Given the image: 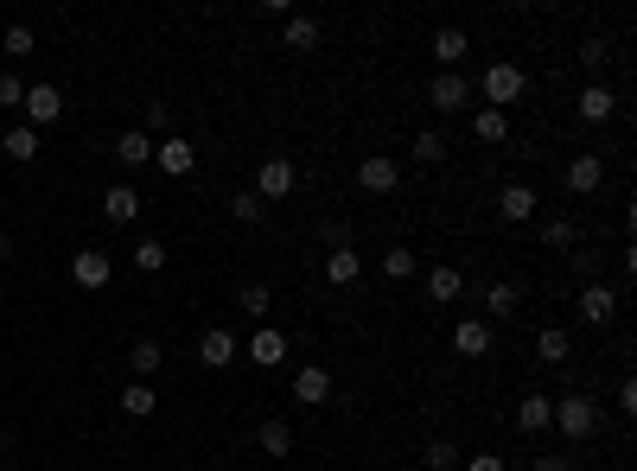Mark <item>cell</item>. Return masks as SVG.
Returning <instances> with one entry per match:
<instances>
[{
	"label": "cell",
	"instance_id": "cell-31",
	"mask_svg": "<svg viewBox=\"0 0 637 471\" xmlns=\"http://www.w3.org/2000/svg\"><path fill=\"white\" fill-rule=\"evenodd\" d=\"M376 268H383V274H389V281H415V274H421V261H415V255H408V249H389L383 261H376Z\"/></svg>",
	"mask_w": 637,
	"mask_h": 471
},
{
	"label": "cell",
	"instance_id": "cell-40",
	"mask_svg": "<svg viewBox=\"0 0 637 471\" xmlns=\"http://www.w3.org/2000/svg\"><path fill=\"white\" fill-rule=\"evenodd\" d=\"M26 102V83L20 77H0V109H20Z\"/></svg>",
	"mask_w": 637,
	"mask_h": 471
},
{
	"label": "cell",
	"instance_id": "cell-24",
	"mask_svg": "<svg viewBox=\"0 0 637 471\" xmlns=\"http://www.w3.org/2000/svg\"><path fill=\"white\" fill-rule=\"evenodd\" d=\"M536 357H542V363H567V357H574V338H567L561 325H542V338H536Z\"/></svg>",
	"mask_w": 637,
	"mask_h": 471
},
{
	"label": "cell",
	"instance_id": "cell-19",
	"mask_svg": "<svg viewBox=\"0 0 637 471\" xmlns=\"http://www.w3.org/2000/svg\"><path fill=\"white\" fill-rule=\"evenodd\" d=\"M255 446H262L268 459H294V427H287V421H262V427H255Z\"/></svg>",
	"mask_w": 637,
	"mask_h": 471
},
{
	"label": "cell",
	"instance_id": "cell-1",
	"mask_svg": "<svg viewBox=\"0 0 637 471\" xmlns=\"http://www.w3.org/2000/svg\"><path fill=\"white\" fill-rule=\"evenodd\" d=\"M548 427H561L567 440H593L599 401H587V395H561V401H555V421H548Z\"/></svg>",
	"mask_w": 637,
	"mask_h": 471
},
{
	"label": "cell",
	"instance_id": "cell-16",
	"mask_svg": "<svg viewBox=\"0 0 637 471\" xmlns=\"http://www.w3.org/2000/svg\"><path fill=\"white\" fill-rule=\"evenodd\" d=\"M357 274H364V255H357L351 242H338V249L325 255V281H332V287H351Z\"/></svg>",
	"mask_w": 637,
	"mask_h": 471
},
{
	"label": "cell",
	"instance_id": "cell-33",
	"mask_svg": "<svg viewBox=\"0 0 637 471\" xmlns=\"http://www.w3.org/2000/svg\"><path fill=\"white\" fill-rule=\"evenodd\" d=\"M236 306H243L249 319H262V312H268V287L262 281H243V287H236Z\"/></svg>",
	"mask_w": 637,
	"mask_h": 471
},
{
	"label": "cell",
	"instance_id": "cell-45",
	"mask_svg": "<svg viewBox=\"0 0 637 471\" xmlns=\"http://www.w3.org/2000/svg\"><path fill=\"white\" fill-rule=\"evenodd\" d=\"M7 255H13V242H7V236H0V261H7Z\"/></svg>",
	"mask_w": 637,
	"mask_h": 471
},
{
	"label": "cell",
	"instance_id": "cell-38",
	"mask_svg": "<svg viewBox=\"0 0 637 471\" xmlns=\"http://www.w3.org/2000/svg\"><path fill=\"white\" fill-rule=\"evenodd\" d=\"M542 242H548V249H567V242H574V223H567V217H548V223H542Z\"/></svg>",
	"mask_w": 637,
	"mask_h": 471
},
{
	"label": "cell",
	"instance_id": "cell-13",
	"mask_svg": "<svg viewBox=\"0 0 637 471\" xmlns=\"http://www.w3.org/2000/svg\"><path fill=\"white\" fill-rule=\"evenodd\" d=\"M249 363H255V370H281V363H287V338H281V331H255V338H249Z\"/></svg>",
	"mask_w": 637,
	"mask_h": 471
},
{
	"label": "cell",
	"instance_id": "cell-15",
	"mask_svg": "<svg viewBox=\"0 0 637 471\" xmlns=\"http://www.w3.org/2000/svg\"><path fill=\"white\" fill-rule=\"evenodd\" d=\"M459 293H466V274L453 268V261H440V268H427V300H440V306H453Z\"/></svg>",
	"mask_w": 637,
	"mask_h": 471
},
{
	"label": "cell",
	"instance_id": "cell-39",
	"mask_svg": "<svg viewBox=\"0 0 637 471\" xmlns=\"http://www.w3.org/2000/svg\"><path fill=\"white\" fill-rule=\"evenodd\" d=\"M580 64H587V71L599 77V71H606V64H612V51L599 45V39H587V45H580Z\"/></svg>",
	"mask_w": 637,
	"mask_h": 471
},
{
	"label": "cell",
	"instance_id": "cell-43",
	"mask_svg": "<svg viewBox=\"0 0 637 471\" xmlns=\"http://www.w3.org/2000/svg\"><path fill=\"white\" fill-rule=\"evenodd\" d=\"M618 414H637V382H631V376L618 382Z\"/></svg>",
	"mask_w": 637,
	"mask_h": 471
},
{
	"label": "cell",
	"instance_id": "cell-44",
	"mask_svg": "<svg viewBox=\"0 0 637 471\" xmlns=\"http://www.w3.org/2000/svg\"><path fill=\"white\" fill-rule=\"evenodd\" d=\"M466 471H504V459H497V452H472Z\"/></svg>",
	"mask_w": 637,
	"mask_h": 471
},
{
	"label": "cell",
	"instance_id": "cell-32",
	"mask_svg": "<svg viewBox=\"0 0 637 471\" xmlns=\"http://www.w3.org/2000/svg\"><path fill=\"white\" fill-rule=\"evenodd\" d=\"M230 217H236V223H262V217H268V204L255 198V191H236V198H230Z\"/></svg>",
	"mask_w": 637,
	"mask_h": 471
},
{
	"label": "cell",
	"instance_id": "cell-3",
	"mask_svg": "<svg viewBox=\"0 0 637 471\" xmlns=\"http://www.w3.org/2000/svg\"><path fill=\"white\" fill-rule=\"evenodd\" d=\"M427 102H434L440 115H459V109H466V102H472V83L459 77V71H440L434 83H427Z\"/></svg>",
	"mask_w": 637,
	"mask_h": 471
},
{
	"label": "cell",
	"instance_id": "cell-34",
	"mask_svg": "<svg viewBox=\"0 0 637 471\" xmlns=\"http://www.w3.org/2000/svg\"><path fill=\"white\" fill-rule=\"evenodd\" d=\"M134 268H141V274H160V268H166V242H153V236H147L141 249H134Z\"/></svg>",
	"mask_w": 637,
	"mask_h": 471
},
{
	"label": "cell",
	"instance_id": "cell-36",
	"mask_svg": "<svg viewBox=\"0 0 637 471\" xmlns=\"http://www.w3.org/2000/svg\"><path fill=\"white\" fill-rule=\"evenodd\" d=\"M415 160H427V166H440V160H446V141H440L434 128H427V134H415Z\"/></svg>",
	"mask_w": 637,
	"mask_h": 471
},
{
	"label": "cell",
	"instance_id": "cell-11",
	"mask_svg": "<svg viewBox=\"0 0 637 471\" xmlns=\"http://www.w3.org/2000/svg\"><path fill=\"white\" fill-rule=\"evenodd\" d=\"M357 185H364V191H395V185H402V166H395L389 153H370V160L357 166Z\"/></svg>",
	"mask_w": 637,
	"mask_h": 471
},
{
	"label": "cell",
	"instance_id": "cell-41",
	"mask_svg": "<svg viewBox=\"0 0 637 471\" xmlns=\"http://www.w3.org/2000/svg\"><path fill=\"white\" fill-rule=\"evenodd\" d=\"M147 128H153V134L172 128V109H166V102H147Z\"/></svg>",
	"mask_w": 637,
	"mask_h": 471
},
{
	"label": "cell",
	"instance_id": "cell-23",
	"mask_svg": "<svg viewBox=\"0 0 637 471\" xmlns=\"http://www.w3.org/2000/svg\"><path fill=\"white\" fill-rule=\"evenodd\" d=\"M580 115H587V121H612L618 115V96L606 90V83H587V90H580Z\"/></svg>",
	"mask_w": 637,
	"mask_h": 471
},
{
	"label": "cell",
	"instance_id": "cell-14",
	"mask_svg": "<svg viewBox=\"0 0 637 471\" xmlns=\"http://www.w3.org/2000/svg\"><path fill=\"white\" fill-rule=\"evenodd\" d=\"M599 179H606V160H599V153H574V160H567V191L587 198V191H599Z\"/></svg>",
	"mask_w": 637,
	"mask_h": 471
},
{
	"label": "cell",
	"instance_id": "cell-35",
	"mask_svg": "<svg viewBox=\"0 0 637 471\" xmlns=\"http://www.w3.org/2000/svg\"><path fill=\"white\" fill-rule=\"evenodd\" d=\"M459 459H466V452H459L453 440H434V446H427V471H453Z\"/></svg>",
	"mask_w": 637,
	"mask_h": 471
},
{
	"label": "cell",
	"instance_id": "cell-28",
	"mask_svg": "<svg viewBox=\"0 0 637 471\" xmlns=\"http://www.w3.org/2000/svg\"><path fill=\"white\" fill-rule=\"evenodd\" d=\"M128 363H134V382H147V376H153V370H160V363H166V351H160V344H153V338H141V344H134V357H128Z\"/></svg>",
	"mask_w": 637,
	"mask_h": 471
},
{
	"label": "cell",
	"instance_id": "cell-17",
	"mask_svg": "<svg viewBox=\"0 0 637 471\" xmlns=\"http://www.w3.org/2000/svg\"><path fill=\"white\" fill-rule=\"evenodd\" d=\"M102 217H109V223H134V217H141V191H134V185H109V191H102Z\"/></svg>",
	"mask_w": 637,
	"mask_h": 471
},
{
	"label": "cell",
	"instance_id": "cell-7",
	"mask_svg": "<svg viewBox=\"0 0 637 471\" xmlns=\"http://www.w3.org/2000/svg\"><path fill=\"white\" fill-rule=\"evenodd\" d=\"M580 319H587V325H612L618 319V293L606 281H587V287H580Z\"/></svg>",
	"mask_w": 637,
	"mask_h": 471
},
{
	"label": "cell",
	"instance_id": "cell-9",
	"mask_svg": "<svg viewBox=\"0 0 637 471\" xmlns=\"http://www.w3.org/2000/svg\"><path fill=\"white\" fill-rule=\"evenodd\" d=\"M153 166H160L166 179H185V172L198 166V153H192V141H179V134H166V141L153 147Z\"/></svg>",
	"mask_w": 637,
	"mask_h": 471
},
{
	"label": "cell",
	"instance_id": "cell-5",
	"mask_svg": "<svg viewBox=\"0 0 637 471\" xmlns=\"http://www.w3.org/2000/svg\"><path fill=\"white\" fill-rule=\"evenodd\" d=\"M71 281L90 287V293H102V287L115 281V261L102 255V249H83V255H71Z\"/></svg>",
	"mask_w": 637,
	"mask_h": 471
},
{
	"label": "cell",
	"instance_id": "cell-2",
	"mask_svg": "<svg viewBox=\"0 0 637 471\" xmlns=\"http://www.w3.org/2000/svg\"><path fill=\"white\" fill-rule=\"evenodd\" d=\"M294 179H300V172H294V160H281V153H268V160H262V172H255V198H262V204L287 198V191H294Z\"/></svg>",
	"mask_w": 637,
	"mask_h": 471
},
{
	"label": "cell",
	"instance_id": "cell-21",
	"mask_svg": "<svg viewBox=\"0 0 637 471\" xmlns=\"http://www.w3.org/2000/svg\"><path fill=\"white\" fill-rule=\"evenodd\" d=\"M281 39H287V51H319V20L313 13H287Z\"/></svg>",
	"mask_w": 637,
	"mask_h": 471
},
{
	"label": "cell",
	"instance_id": "cell-29",
	"mask_svg": "<svg viewBox=\"0 0 637 471\" xmlns=\"http://www.w3.org/2000/svg\"><path fill=\"white\" fill-rule=\"evenodd\" d=\"M153 408H160V401H153V389H147V382H128V389H122V414H134V421H147Z\"/></svg>",
	"mask_w": 637,
	"mask_h": 471
},
{
	"label": "cell",
	"instance_id": "cell-22",
	"mask_svg": "<svg viewBox=\"0 0 637 471\" xmlns=\"http://www.w3.org/2000/svg\"><path fill=\"white\" fill-rule=\"evenodd\" d=\"M115 160H122V166H147L153 160V134L147 128H128L122 141H115Z\"/></svg>",
	"mask_w": 637,
	"mask_h": 471
},
{
	"label": "cell",
	"instance_id": "cell-27",
	"mask_svg": "<svg viewBox=\"0 0 637 471\" xmlns=\"http://www.w3.org/2000/svg\"><path fill=\"white\" fill-rule=\"evenodd\" d=\"M434 58H440V64H459V58H466V32H459V26H440V32H434Z\"/></svg>",
	"mask_w": 637,
	"mask_h": 471
},
{
	"label": "cell",
	"instance_id": "cell-4",
	"mask_svg": "<svg viewBox=\"0 0 637 471\" xmlns=\"http://www.w3.org/2000/svg\"><path fill=\"white\" fill-rule=\"evenodd\" d=\"M20 109H26V121H32V128H51V121L64 115V90H58V83H32Z\"/></svg>",
	"mask_w": 637,
	"mask_h": 471
},
{
	"label": "cell",
	"instance_id": "cell-20",
	"mask_svg": "<svg viewBox=\"0 0 637 471\" xmlns=\"http://www.w3.org/2000/svg\"><path fill=\"white\" fill-rule=\"evenodd\" d=\"M453 351H459V357H485V351H491V325H485V319H459Z\"/></svg>",
	"mask_w": 637,
	"mask_h": 471
},
{
	"label": "cell",
	"instance_id": "cell-30",
	"mask_svg": "<svg viewBox=\"0 0 637 471\" xmlns=\"http://www.w3.org/2000/svg\"><path fill=\"white\" fill-rule=\"evenodd\" d=\"M485 306H491V319H516V306H523V293H516L510 281H497V287L485 293Z\"/></svg>",
	"mask_w": 637,
	"mask_h": 471
},
{
	"label": "cell",
	"instance_id": "cell-18",
	"mask_svg": "<svg viewBox=\"0 0 637 471\" xmlns=\"http://www.w3.org/2000/svg\"><path fill=\"white\" fill-rule=\"evenodd\" d=\"M548 421H555V401H548V395H523V401H516V427H523V433H548Z\"/></svg>",
	"mask_w": 637,
	"mask_h": 471
},
{
	"label": "cell",
	"instance_id": "cell-37",
	"mask_svg": "<svg viewBox=\"0 0 637 471\" xmlns=\"http://www.w3.org/2000/svg\"><path fill=\"white\" fill-rule=\"evenodd\" d=\"M0 45H7V58H32V32L26 26H7V32H0Z\"/></svg>",
	"mask_w": 637,
	"mask_h": 471
},
{
	"label": "cell",
	"instance_id": "cell-42",
	"mask_svg": "<svg viewBox=\"0 0 637 471\" xmlns=\"http://www.w3.org/2000/svg\"><path fill=\"white\" fill-rule=\"evenodd\" d=\"M529 471H574V459H561V452H542V459H529Z\"/></svg>",
	"mask_w": 637,
	"mask_h": 471
},
{
	"label": "cell",
	"instance_id": "cell-6",
	"mask_svg": "<svg viewBox=\"0 0 637 471\" xmlns=\"http://www.w3.org/2000/svg\"><path fill=\"white\" fill-rule=\"evenodd\" d=\"M294 401H300V408H325V401H332V370H325V363L294 370Z\"/></svg>",
	"mask_w": 637,
	"mask_h": 471
},
{
	"label": "cell",
	"instance_id": "cell-26",
	"mask_svg": "<svg viewBox=\"0 0 637 471\" xmlns=\"http://www.w3.org/2000/svg\"><path fill=\"white\" fill-rule=\"evenodd\" d=\"M472 134H478V141H510V115L504 109H478L472 115Z\"/></svg>",
	"mask_w": 637,
	"mask_h": 471
},
{
	"label": "cell",
	"instance_id": "cell-25",
	"mask_svg": "<svg viewBox=\"0 0 637 471\" xmlns=\"http://www.w3.org/2000/svg\"><path fill=\"white\" fill-rule=\"evenodd\" d=\"M0 153L7 160H39V128H7L0 134Z\"/></svg>",
	"mask_w": 637,
	"mask_h": 471
},
{
	"label": "cell",
	"instance_id": "cell-8",
	"mask_svg": "<svg viewBox=\"0 0 637 471\" xmlns=\"http://www.w3.org/2000/svg\"><path fill=\"white\" fill-rule=\"evenodd\" d=\"M198 363H204V370H230V363H236V331L211 325V331L198 338Z\"/></svg>",
	"mask_w": 637,
	"mask_h": 471
},
{
	"label": "cell",
	"instance_id": "cell-10",
	"mask_svg": "<svg viewBox=\"0 0 637 471\" xmlns=\"http://www.w3.org/2000/svg\"><path fill=\"white\" fill-rule=\"evenodd\" d=\"M478 90L491 96V109H504V102H516V96H523V71H516V64H491Z\"/></svg>",
	"mask_w": 637,
	"mask_h": 471
},
{
	"label": "cell",
	"instance_id": "cell-12",
	"mask_svg": "<svg viewBox=\"0 0 637 471\" xmlns=\"http://www.w3.org/2000/svg\"><path fill=\"white\" fill-rule=\"evenodd\" d=\"M536 191H529V185H504V191H497V217H504V223H529V217H536Z\"/></svg>",
	"mask_w": 637,
	"mask_h": 471
}]
</instances>
